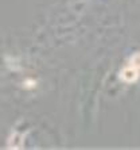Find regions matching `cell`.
Wrapping results in <instances>:
<instances>
[{"instance_id":"1","label":"cell","mask_w":140,"mask_h":150,"mask_svg":"<svg viewBox=\"0 0 140 150\" xmlns=\"http://www.w3.org/2000/svg\"><path fill=\"white\" fill-rule=\"evenodd\" d=\"M119 77H120V80L124 81V83L132 84V83H135V81H137V79H139V69L128 65V67L121 69Z\"/></svg>"},{"instance_id":"2","label":"cell","mask_w":140,"mask_h":150,"mask_svg":"<svg viewBox=\"0 0 140 150\" xmlns=\"http://www.w3.org/2000/svg\"><path fill=\"white\" fill-rule=\"evenodd\" d=\"M128 65L136 68V69H140V53H135V54L131 56L130 61H128Z\"/></svg>"}]
</instances>
